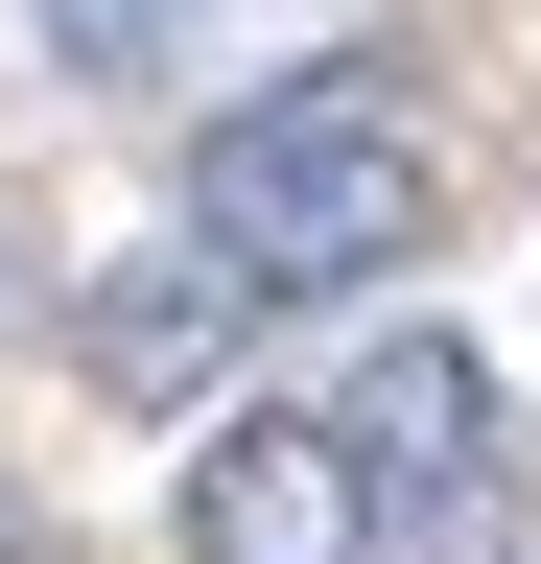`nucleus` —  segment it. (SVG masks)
<instances>
[{
	"instance_id": "f257e3e1",
	"label": "nucleus",
	"mask_w": 541,
	"mask_h": 564,
	"mask_svg": "<svg viewBox=\"0 0 541 564\" xmlns=\"http://www.w3.org/2000/svg\"><path fill=\"white\" fill-rule=\"evenodd\" d=\"M188 236H213L259 306H354L447 236V165L424 118H400V70H283V95H236L188 141Z\"/></svg>"
},
{
	"instance_id": "f03ea898",
	"label": "nucleus",
	"mask_w": 541,
	"mask_h": 564,
	"mask_svg": "<svg viewBox=\"0 0 541 564\" xmlns=\"http://www.w3.org/2000/svg\"><path fill=\"white\" fill-rule=\"evenodd\" d=\"M329 400L377 447V564H495V352L470 329H377Z\"/></svg>"
},
{
	"instance_id": "7ed1b4c3",
	"label": "nucleus",
	"mask_w": 541,
	"mask_h": 564,
	"mask_svg": "<svg viewBox=\"0 0 541 564\" xmlns=\"http://www.w3.org/2000/svg\"><path fill=\"white\" fill-rule=\"evenodd\" d=\"M188 564H377L354 400H236L213 447H188Z\"/></svg>"
},
{
	"instance_id": "20e7f679",
	"label": "nucleus",
	"mask_w": 541,
	"mask_h": 564,
	"mask_svg": "<svg viewBox=\"0 0 541 564\" xmlns=\"http://www.w3.org/2000/svg\"><path fill=\"white\" fill-rule=\"evenodd\" d=\"M236 306H259V282H236L213 236H165V259H118L95 306H72V352H95L118 400H188V377H213V352H236Z\"/></svg>"
},
{
	"instance_id": "39448f33",
	"label": "nucleus",
	"mask_w": 541,
	"mask_h": 564,
	"mask_svg": "<svg viewBox=\"0 0 541 564\" xmlns=\"http://www.w3.org/2000/svg\"><path fill=\"white\" fill-rule=\"evenodd\" d=\"M165 24H188V0H47V47H72L95 95H142V70H165Z\"/></svg>"
},
{
	"instance_id": "423d86ee",
	"label": "nucleus",
	"mask_w": 541,
	"mask_h": 564,
	"mask_svg": "<svg viewBox=\"0 0 541 564\" xmlns=\"http://www.w3.org/2000/svg\"><path fill=\"white\" fill-rule=\"evenodd\" d=\"M0 564H47V494H24V470H0Z\"/></svg>"
},
{
	"instance_id": "0eeeda50",
	"label": "nucleus",
	"mask_w": 541,
	"mask_h": 564,
	"mask_svg": "<svg viewBox=\"0 0 541 564\" xmlns=\"http://www.w3.org/2000/svg\"><path fill=\"white\" fill-rule=\"evenodd\" d=\"M0 329H24V236H0Z\"/></svg>"
}]
</instances>
